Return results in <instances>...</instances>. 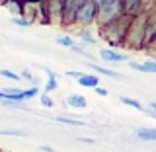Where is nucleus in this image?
<instances>
[{"instance_id":"14","label":"nucleus","mask_w":156,"mask_h":152,"mask_svg":"<svg viewBox=\"0 0 156 152\" xmlns=\"http://www.w3.org/2000/svg\"><path fill=\"white\" fill-rule=\"evenodd\" d=\"M58 121H61V123H66V125H72V127H76V125H82V121L68 119V117H58Z\"/></svg>"},{"instance_id":"3","label":"nucleus","mask_w":156,"mask_h":152,"mask_svg":"<svg viewBox=\"0 0 156 152\" xmlns=\"http://www.w3.org/2000/svg\"><path fill=\"white\" fill-rule=\"evenodd\" d=\"M86 0H62V16H65L66 22H70V19H74V14L76 10L84 4Z\"/></svg>"},{"instance_id":"11","label":"nucleus","mask_w":156,"mask_h":152,"mask_svg":"<svg viewBox=\"0 0 156 152\" xmlns=\"http://www.w3.org/2000/svg\"><path fill=\"white\" fill-rule=\"evenodd\" d=\"M121 101H123L125 105H131V107H135V109L143 111V105H140V104H139L136 100H133V97H121Z\"/></svg>"},{"instance_id":"5","label":"nucleus","mask_w":156,"mask_h":152,"mask_svg":"<svg viewBox=\"0 0 156 152\" xmlns=\"http://www.w3.org/2000/svg\"><path fill=\"white\" fill-rule=\"evenodd\" d=\"M76 80H78V84L84 86V88H96L98 82H100V78H98V76H90V74H82V76H78Z\"/></svg>"},{"instance_id":"15","label":"nucleus","mask_w":156,"mask_h":152,"mask_svg":"<svg viewBox=\"0 0 156 152\" xmlns=\"http://www.w3.org/2000/svg\"><path fill=\"white\" fill-rule=\"evenodd\" d=\"M0 135H12V136H26L23 131H8V129H2L0 131Z\"/></svg>"},{"instance_id":"13","label":"nucleus","mask_w":156,"mask_h":152,"mask_svg":"<svg viewBox=\"0 0 156 152\" xmlns=\"http://www.w3.org/2000/svg\"><path fill=\"white\" fill-rule=\"evenodd\" d=\"M37 88L35 86H33V88H29V90H26V92H22V94H23V100H29V97H35L37 96Z\"/></svg>"},{"instance_id":"7","label":"nucleus","mask_w":156,"mask_h":152,"mask_svg":"<svg viewBox=\"0 0 156 152\" xmlns=\"http://www.w3.org/2000/svg\"><path fill=\"white\" fill-rule=\"evenodd\" d=\"M100 55H101L104 61H111V62H119V61H123V58H125L121 53H115V51H111V49H104Z\"/></svg>"},{"instance_id":"6","label":"nucleus","mask_w":156,"mask_h":152,"mask_svg":"<svg viewBox=\"0 0 156 152\" xmlns=\"http://www.w3.org/2000/svg\"><path fill=\"white\" fill-rule=\"evenodd\" d=\"M129 66L131 68H135V70H139V72H152L156 70V65H154V61H146L143 62V65H136V62H129Z\"/></svg>"},{"instance_id":"4","label":"nucleus","mask_w":156,"mask_h":152,"mask_svg":"<svg viewBox=\"0 0 156 152\" xmlns=\"http://www.w3.org/2000/svg\"><path fill=\"white\" fill-rule=\"evenodd\" d=\"M66 104L70 105V107H76V109H86V107H88V101H86V97H84V96H78V94H72V96H68Z\"/></svg>"},{"instance_id":"18","label":"nucleus","mask_w":156,"mask_h":152,"mask_svg":"<svg viewBox=\"0 0 156 152\" xmlns=\"http://www.w3.org/2000/svg\"><path fill=\"white\" fill-rule=\"evenodd\" d=\"M94 90H96V94H98V96H101V97H105V96H107V90H105V88H100V86H96Z\"/></svg>"},{"instance_id":"20","label":"nucleus","mask_w":156,"mask_h":152,"mask_svg":"<svg viewBox=\"0 0 156 152\" xmlns=\"http://www.w3.org/2000/svg\"><path fill=\"white\" fill-rule=\"evenodd\" d=\"M78 140H80V143H84V144H94V140H92V139H86V136H78Z\"/></svg>"},{"instance_id":"1","label":"nucleus","mask_w":156,"mask_h":152,"mask_svg":"<svg viewBox=\"0 0 156 152\" xmlns=\"http://www.w3.org/2000/svg\"><path fill=\"white\" fill-rule=\"evenodd\" d=\"M96 14H98L100 23L115 22V19H119L121 14H123V0H111V2H107V4H104V6L98 8Z\"/></svg>"},{"instance_id":"22","label":"nucleus","mask_w":156,"mask_h":152,"mask_svg":"<svg viewBox=\"0 0 156 152\" xmlns=\"http://www.w3.org/2000/svg\"><path fill=\"white\" fill-rule=\"evenodd\" d=\"M82 37H84V39H88V41H92V35H90L88 31H82Z\"/></svg>"},{"instance_id":"10","label":"nucleus","mask_w":156,"mask_h":152,"mask_svg":"<svg viewBox=\"0 0 156 152\" xmlns=\"http://www.w3.org/2000/svg\"><path fill=\"white\" fill-rule=\"evenodd\" d=\"M92 68H94L96 72H100V74H105V76H113V78H117L119 74L117 72H113V70H107V68H104V66H96V65H90Z\"/></svg>"},{"instance_id":"16","label":"nucleus","mask_w":156,"mask_h":152,"mask_svg":"<svg viewBox=\"0 0 156 152\" xmlns=\"http://www.w3.org/2000/svg\"><path fill=\"white\" fill-rule=\"evenodd\" d=\"M41 104H43V107H53V100L49 96H41Z\"/></svg>"},{"instance_id":"23","label":"nucleus","mask_w":156,"mask_h":152,"mask_svg":"<svg viewBox=\"0 0 156 152\" xmlns=\"http://www.w3.org/2000/svg\"><path fill=\"white\" fill-rule=\"evenodd\" d=\"M41 150H43V152H55L53 148H49V146H41Z\"/></svg>"},{"instance_id":"17","label":"nucleus","mask_w":156,"mask_h":152,"mask_svg":"<svg viewBox=\"0 0 156 152\" xmlns=\"http://www.w3.org/2000/svg\"><path fill=\"white\" fill-rule=\"evenodd\" d=\"M12 22L16 23V26H29V23H31V22H27V19H23V18H14Z\"/></svg>"},{"instance_id":"21","label":"nucleus","mask_w":156,"mask_h":152,"mask_svg":"<svg viewBox=\"0 0 156 152\" xmlns=\"http://www.w3.org/2000/svg\"><path fill=\"white\" fill-rule=\"evenodd\" d=\"M68 76H72V78H78V76H82V72H66Z\"/></svg>"},{"instance_id":"24","label":"nucleus","mask_w":156,"mask_h":152,"mask_svg":"<svg viewBox=\"0 0 156 152\" xmlns=\"http://www.w3.org/2000/svg\"><path fill=\"white\" fill-rule=\"evenodd\" d=\"M0 100H6V97H4V92H0Z\"/></svg>"},{"instance_id":"19","label":"nucleus","mask_w":156,"mask_h":152,"mask_svg":"<svg viewBox=\"0 0 156 152\" xmlns=\"http://www.w3.org/2000/svg\"><path fill=\"white\" fill-rule=\"evenodd\" d=\"M92 2L96 4V8H100V6H104V4H107V2H111V0H92Z\"/></svg>"},{"instance_id":"9","label":"nucleus","mask_w":156,"mask_h":152,"mask_svg":"<svg viewBox=\"0 0 156 152\" xmlns=\"http://www.w3.org/2000/svg\"><path fill=\"white\" fill-rule=\"evenodd\" d=\"M0 76L8 78V80H14V82H20V80H22V76L16 74V72H12V70H8V68H2V70H0Z\"/></svg>"},{"instance_id":"8","label":"nucleus","mask_w":156,"mask_h":152,"mask_svg":"<svg viewBox=\"0 0 156 152\" xmlns=\"http://www.w3.org/2000/svg\"><path fill=\"white\" fill-rule=\"evenodd\" d=\"M136 135H139L143 140H154L156 139V131L154 129H139Z\"/></svg>"},{"instance_id":"12","label":"nucleus","mask_w":156,"mask_h":152,"mask_svg":"<svg viewBox=\"0 0 156 152\" xmlns=\"http://www.w3.org/2000/svg\"><path fill=\"white\" fill-rule=\"evenodd\" d=\"M57 43H58L61 47H66V49H70V47H72V39H70V37H58V39H57Z\"/></svg>"},{"instance_id":"2","label":"nucleus","mask_w":156,"mask_h":152,"mask_svg":"<svg viewBox=\"0 0 156 152\" xmlns=\"http://www.w3.org/2000/svg\"><path fill=\"white\" fill-rule=\"evenodd\" d=\"M96 10H98V8H96V4L92 2V0H86V2H84L80 8L76 10V14H74V19L86 26V23H90L92 19L96 18Z\"/></svg>"}]
</instances>
